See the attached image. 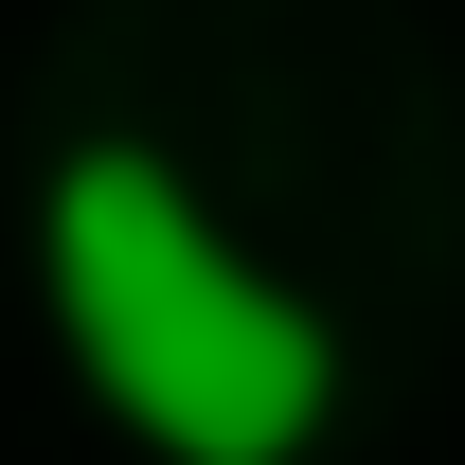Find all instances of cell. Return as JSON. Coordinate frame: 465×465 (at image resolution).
<instances>
[{"instance_id":"cell-1","label":"cell","mask_w":465,"mask_h":465,"mask_svg":"<svg viewBox=\"0 0 465 465\" xmlns=\"http://www.w3.org/2000/svg\"><path fill=\"white\" fill-rule=\"evenodd\" d=\"M36 287H54L72 376L162 465H304V430L341 411V322L287 269H251L197 215V179L125 125H90L36 179Z\"/></svg>"}]
</instances>
